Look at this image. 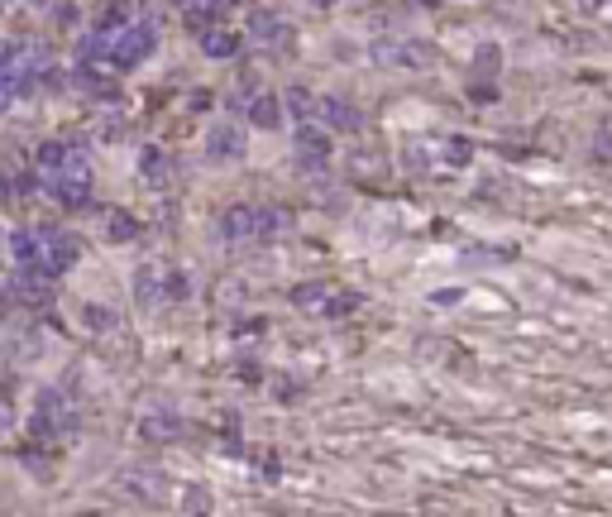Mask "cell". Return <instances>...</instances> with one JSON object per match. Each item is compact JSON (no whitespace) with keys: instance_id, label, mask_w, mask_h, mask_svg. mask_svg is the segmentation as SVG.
<instances>
[{"instance_id":"3957f363","label":"cell","mask_w":612,"mask_h":517,"mask_svg":"<svg viewBox=\"0 0 612 517\" xmlns=\"http://www.w3.org/2000/svg\"><path fill=\"white\" fill-rule=\"evenodd\" d=\"M254 120H259V125H273V120H278V105H273V101H259Z\"/></svg>"},{"instance_id":"6da1fadb","label":"cell","mask_w":612,"mask_h":517,"mask_svg":"<svg viewBox=\"0 0 612 517\" xmlns=\"http://www.w3.org/2000/svg\"><path fill=\"white\" fill-rule=\"evenodd\" d=\"M210 154H215V158H225V154H239V134H230V129H215V144H210Z\"/></svg>"},{"instance_id":"7a4b0ae2","label":"cell","mask_w":612,"mask_h":517,"mask_svg":"<svg viewBox=\"0 0 612 517\" xmlns=\"http://www.w3.org/2000/svg\"><path fill=\"white\" fill-rule=\"evenodd\" d=\"M129 235H134L129 215H115V220H110V240H129Z\"/></svg>"}]
</instances>
